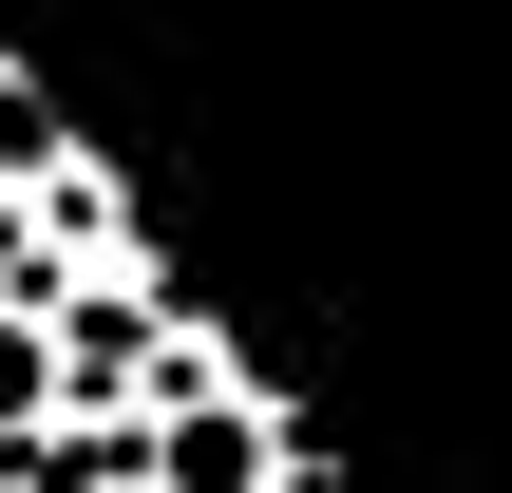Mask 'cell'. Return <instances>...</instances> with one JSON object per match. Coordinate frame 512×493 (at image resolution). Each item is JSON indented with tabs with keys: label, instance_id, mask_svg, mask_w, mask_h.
Listing matches in <instances>:
<instances>
[{
	"label": "cell",
	"instance_id": "6da1fadb",
	"mask_svg": "<svg viewBox=\"0 0 512 493\" xmlns=\"http://www.w3.org/2000/svg\"><path fill=\"white\" fill-rule=\"evenodd\" d=\"M76 418V361H57V304H0V437Z\"/></svg>",
	"mask_w": 512,
	"mask_h": 493
}]
</instances>
